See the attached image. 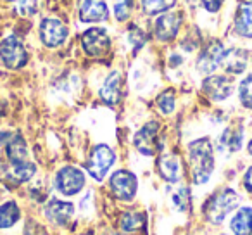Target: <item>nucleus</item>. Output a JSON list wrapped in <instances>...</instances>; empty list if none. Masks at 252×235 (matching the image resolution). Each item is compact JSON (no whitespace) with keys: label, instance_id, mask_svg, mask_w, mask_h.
Returning a JSON list of instances; mask_svg holds the SVG:
<instances>
[{"label":"nucleus","instance_id":"obj_1","mask_svg":"<svg viewBox=\"0 0 252 235\" xmlns=\"http://www.w3.org/2000/svg\"><path fill=\"white\" fill-rule=\"evenodd\" d=\"M189 159L195 185H202L211 178L214 169V149L209 138L202 137L189 145Z\"/></svg>","mask_w":252,"mask_h":235},{"label":"nucleus","instance_id":"obj_2","mask_svg":"<svg viewBox=\"0 0 252 235\" xmlns=\"http://www.w3.org/2000/svg\"><path fill=\"white\" fill-rule=\"evenodd\" d=\"M238 206V194L231 189H221L220 192L214 194L211 199H207L204 206V214L207 221L213 225H220L224 221V218L237 209Z\"/></svg>","mask_w":252,"mask_h":235},{"label":"nucleus","instance_id":"obj_3","mask_svg":"<svg viewBox=\"0 0 252 235\" xmlns=\"http://www.w3.org/2000/svg\"><path fill=\"white\" fill-rule=\"evenodd\" d=\"M114 161H116L114 151L109 145L100 144L97 147H94V151H92L90 158L87 161V171L90 173V176H94L95 180L100 182L107 175V171L114 165Z\"/></svg>","mask_w":252,"mask_h":235},{"label":"nucleus","instance_id":"obj_4","mask_svg":"<svg viewBox=\"0 0 252 235\" xmlns=\"http://www.w3.org/2000/svg\"><path fill=\"white\" fill-rule=\"evenodd\" d=\"M0 59L9 69H19L28 63V54L16 36H7L0 43Z\"/></svg>","mask_w":252,"mask_h":235},{"label":"nucleus","instance_id":"obj_5","mask_svg":"<svg viewBox=\"0 0 252 235\" xmlns=\"http://www.w3.org/2000/svg\"><path fill=\"white\" fill-rule=\"evenodd\" d=\"M81 47L90 57H104L111 50V40L104 28H90L81 36Z\"/></svg>","mask_w":252,"mask_h":235},{"label":"nucleus","instance_id":"obj_6","mask_svg":"<svg viewBox=\"0 0 252 235\" xmlns=\"http://www.w3.org/2000/svg\"><path fill=\"white\" fill-rule=\"evenodd\" d=\"M56 187L64 196H76L85 187V173L74 166H64L56 175Z\"/></svg>","mask_w":252,"mask_h":235},{"label":"nucleus","instance_id":"obj_7","mask_svg":"<svg viewBox=\"0 0 252 235\" xmlns=\"http://www.w3.org/2000/svg\"><path fill=\"white\" fill-rule=\"evenodd\" d=\"M109 187H111L112 194L121 201H131L137 194V176L131 171L126 169H118L116 173H112L111 180H109Z\"/></svg>","mask_w":252,"mask_h":235},{"label":"nucleus","instance_id":"obj_8","mask_svg":"<svg viewBox=\"0 0 252 235\" xmlns=\"http://www.w3.org/2000/svg\"><path fill=\"white\" fill-rule=\"evenodd\" d=\"M159 123L158 121H149L140 130L135 134L133 144L138 152L144 156H154L159 151Z\"/></svg>","mask_w":252,"mask_h":235},{"label":"nucleus","instance_id":"obj_9","mask_svg":"<svg viewBox=\"0 0 252 235\" xmlns=\"http://www.w3.org/2000/svg\"><path fill=\"white\" fill-rule=\"evenodd\" d=\"M40 38L45 47H61L67 38V28L61 19L45 18L40 23Z\"/></svg>","mask_w":252,"mask_h":235},{"label":"nucleus","instance_id":"obj_10","mask_svg":"<svg viewBox=\"0 0 252 235\" xmlns=\"http://www.w3.org/2000/svg\"><path fill=\"white\" fill-rule=\"evenodd\" d=\"M224 47L221 42L214 40V42L207 43L206 49L200 52L199 59H197V69L200 73H206V74H211L214 69L221 66V61H223V56H224Z\"/></svg>","mask_w":252,"mask_h":235},{"label":"nucleus","instance_id":"obj_11","mask_svg":"<svg viewBox=\"0 0 252 235\" xmlns=\"http://www.w3.org/2000/svg\"><path fill=\"white\" fill-rule=\"evenodd\" d=\"M182 26V14L178 12H166L156 19L154 33L159 42H171L180 32Z\"/></svg>","mask_w":252,"mask_h":235},{"label":"nucleus","instance_id":"obj_12","mask_svg":"<svg viewBox=\"0 0 252 235\" xmlns=\"http://www.w3.org/2000/svg\"><path fill=\"white\" fill-rule=\"evenodd\" d=\"M202 90L213 101H224L233 92V81L226 76H221V74H211L204 80Z\"/></svg>","mask_w":252,"mask_h":235},{"label":"nucleus","instance_id":"obj_13","mask_svg":"<svg viewBox=\"0 0 252 235\" xmlns=\"http://www.w3.org/2000/svg\"><path fill=\"white\" fill-rule=\"evenodd\" d=\"M78 11H80V19L85 23L105 21L109 16V9L104 0H80Z\"/></svg>","mask_w":252,"mask_h":235},{"label":"nucleus","instance_id":"obj_14","mask_svg":"<svg viewBox=\"0 0 252 235\" xmlns=\"http://www.w3.org/2000/svg\"><path fill=\"white\" fill-rule=\"evenodd\" d=\"M73 213H74L73 204L66 202V201L52 199L45 206V216L50 221H54L56 225H66L73 218Z\"/></svg>","mask_w":252,"mask_h":235},{"label":"nucleus","instance_id":"obj_15","mask_svg":"<svg viewBox=\"0 0 252 235\" xmlns=\"http://www.w3.org/2000/svg\"><path fill=\"white\" fill-rule=\"evenodd\" d=\"M121 87H123V76L119 71H112L107 78H105L104 85L100 87V99L105 104L112 105L118 104L119 99H121Z\"/></svg>","mask_w":252,"mask_h":235},{"label":"nucleus","instance_id":"obj_16","mask_svg":"<svg viewBox=\"0 0 252 235\" xmlns=\"http://www.w3.org/2000/svg\"><path fill=\"white\" fill-rule=\"evenodd\" d=\"M249 64V54L242 49H228L224 50L223 61H221V67L226 69L231 74H240L245 71Z\"/></svg>","mask_w":252,"mask_h":235},{"label":"nucleus","instance_id":"obj_17","mask_svg":"<svg viewBox=\"0 0 252 235\" xmlns=\"http://www.w3.org/2000/svg\"><path fill=\"white\" fill-rule=\"evenodd\" d=\"M159 173L161 176L169 183H178L180 178H182V163H180V158L175 154H164L159 159Z\"/></svg>","mask_w":252,"mask_h":235},{"label":"nucleus","instance_id":"obj_18","mask_svg":"<svg viewBox=\"0 0 252 235\" xmlns=\"http://www.w3.org/2000/svg\"><path fill=\"white\" fill-rule=\"evenodd\" d=\"M235 32L245 38H252V0L238 5L235 16Z\"/></svg>","mask_w":252,"mask_h":235},{"label":"nucleus","instance_id":"obj_19","mask_svg":"<svg viewBox=\"0 0 252 235\" xmlns=\"http://www.w3.org/2000/svg\"><path fill=\"white\" fill-rule=\"evenodd\" d=\"M5 154H7L11 165L28 161V145L21 135H12L5 144Z\"/></svg>","mask_w":252,"mask_h":235},{"label":"nucleus","instance_id":"obj_20","mask_svg":"<svg viewBox=\"0 0 252 235\" xmlns=\"http://www.w3.org/2000/svg\"><path fill=\"white\" fill-rule=\"evenodd\" d=\"M242 128H235V127H230L221 134L220 137V142H218V147H220L221 152H237L240 151L242 147Z\"/></svg>","mask_w":252,"mask_h":235},{"label":"nucleus","instance_id":"obj_21","mask_svg":"<svg viewBox=\"0 0 252 235\" xmlns=\"http://www.w3.org/2000/svg\"><path fill=\"white\" fill-rule=\"evenodd\" d=\"M231 232L235 235H251L252 234V207H240L231 220Z\"/></svg>","mask_w":252,"mask_h":235},{"label":"nucleus","instance_id":"obj_22","mask_svg":"<svg viewBox=\"0 0 252 235\" xmlns=\"http://www.w3.org/2000/svg\"><path fill=\"white\" fill-rule=\"evenodd\" d=\"M119 228L123 234H133L142 228H145V214L140 211H128L121 216Z\"/></svg>","mask_w":252,"mask_h":235},{"label":"nucleus","instance_id":"obj_23","mask_svg":"<svg viewBox=\"0 0 252 235\" xmlns=\"http://www.w3.org/2000/svg\"><path fill=\"white\" fill-rule=\"evenodd\" d=\"M35 173H36V166L32 161L16 163V165H11V169H9V176L19 183L32 180Z\"/></svg>","mask_w":252,"mask_h":235},{"label":"nucleus","instance_id":"obj_24","mask_svg":"<svg viewBox=\"0 0 252 235\" xmlns=\"http://www.w3.org/2000/svg\"><path fill=\"white\" fill-rule=\"evenodd\" d=\"M169 199H171L173 206H175L176 211H185L190 209V201H192V196H190V190L187 187H176L169 192Z\"/></svg>","mask_w":252,"mask_h":235},{"label":"nucleus","instance_id":"obj_25","mask_svg":"<svg viewBox=\"0 0 252 235\" xmlns=\"http://www.w3.org/2000/svg\"><path fill=\"white\" fill-rule=\"evenodd\" d=\"M19 220V207L16 202H9L0 206V228H11Z\"/></svg>","mask_w":252,"mask_h":235},{"label":"nucleus","instance_id":"obj_26","mask_svg":"<svg viewBox=\"0 0 252 235\" xmlns=\"http://www.w3.org/2000/svg\"><path fill=\"white\" fill-rule=\"evenodd\" d=\"M176 0H142V7L147 14L156 16L159 12H166L168 9L175 7Z\"/></svg>","mask_w":252,"mask_h":235},{"label":"nucleus","instance_id":"obj_27","mask_svg":"<svg viewBox=\"0 0 252 235\" xmlns=\"http://www.w3.org/2000/svg\"><path fill=\"white\" fill-rule=\"evenodd\" d=\"M238 97H240V102L245 107L252 109V74H249L240 83V87H238Z\"/></svg>","mask_w":252,"mask_h":235},{"label":"nucleus","instance_id":"obj_28","mask_svg":"<svg viewBox=\"0 0 252 235\" xmlns=\"http://www.w3.org/2000/svg\"><path fill=\"white\" fill-rule=\"evenodd\" d=\"M158 107L162 114H171L175 111V92L166 90L158 97Z\"/></svg>","mask_w":252,"mask_h":235},{"label":"nucleus","instance_id":"obj_29","mask_svg":"<svg viewBox=\"0 0 252 235\" xmlns=\"http://www.w3.org/2000/svg\"><path fill=\"white\" fill-rule=\"evenodd\" d=\"M128 40H130L131 45H133L135 50H137V49H142V47H144L147 36H145V33L142 28H138V26H131V28L128 30Z\"/></svg>","mask_w":252,"mask_h":235},{"label":"nucleus","instance_id":"obj_30","mask_svg":"<svg viewBox=\"0 0 252 235\" xmlns=\"http://www.w3.org/2000/svg\"><path fill=\"white\" fill-rule=\"evenodd\" d=\"M38 11V0H19L18 2V12L25 18L35 16Z\"/></svg>","mask_w":252,"mask_h":235},{"label":"nucleus","instance_id":"obj_31","mask_svg":"<svg viewBox=\"0 0 252 235\" xmlns=\"http://www.w3.org/2000/svg\"><path fill=\"white\" fill-rule=\"evenodd\" d=\"M130 11H131V0H119V2H116L114 14L119 21H125L130 16Z\"/></svg>","mask_w":252,"mask_h":235},{"label":"nucleus","instance_id":"obj_32","mask_svg":"<svg viewBox=\"0 0 252 235\" xmlns=\"http://www.w3.org/2000/svg\"><path fill=\"white\" fill-rule=\"evenodd\" d=\"M200 2H202V5L206 7V11L216 12V11H220V7L223 5L224 0H200Z\"/></svg>","mask_w":252,"mask_h":235},{"label":"nucleus","instance_id":"obj_33","mask_svg":"<svg viewBox=\"0 0 252 235\" xmlns=\"http://www.w3.org/2000/svg\"><path fill=\"white\" fill-rule=\"evenodd\" d=\"M244 183H245V189L249 192H252V166L245 171V176H244Z\"/></svg>","mask_w":252,"mask_h":235},{"label":"nucleus","instance_id":"obj_34","mask_svg":"<svg viewBox=\"0 0 252 235\" xmlns=\"http://www.w3.org/2000/svg\"><path fill=\"white\" fill-rule=\"evenodd\" d=\"M249 152H251V154H252V140L249 142Z\"/></svg>","mask_w":252,"mask_h":235},{"label":"nucleus","instance_id":"obj_35","mask_svg":"<svg viewBox=\"0 0 252 235\" xmlns=\"http://www.w3.org/2000/svg\"><path fill=\"white\" fill-rule=\"evenodd\" d=\"M9 2H12V0H9Z\"/></svg>","mask_w":252,"mask_h":235}]
</instances>
